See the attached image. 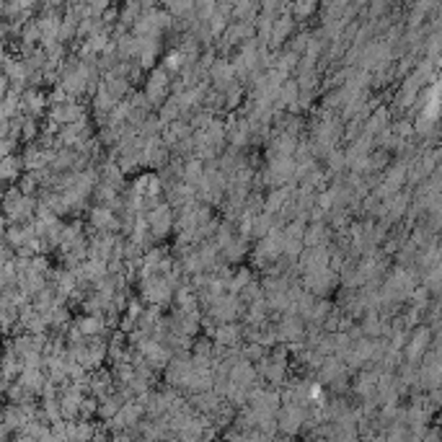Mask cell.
I'll return each mask as SVG.
<instances>
[{"mask_svg":"<svg viewBox=\"0 0 442 442\" xmlns=\"http://www.w3.org/2000/svg\"><path fill=\"white\" fill-rule=\"evenodd\" d=\"M39 200H34V194H26L21 189H8L6 194V222H29L34 220Z\"/></svg>","mask_w":442,"mask_h":442,"instance_id":"1","label":"cell"},{"mask_svg":"<svg viewBox=\"0 0 442 442\" xmlns=\"http://www.w3.org/2000/svg\"><path fill=\"white\" fill-rule=\"evenodd\" d=\"M316 378L324 383L329 391H346L349 380V365L339 354H326L321 367L316 370Z\"/></svg>","mask_w":442,"mask_h":442,"instance_id":"2","label":"cell"},{"mask_svg":"<svg viewBox=\"0 0 442 442\" xmlns=\"http://www.w3.org/2000/svg\"><path fill=\"white\" fill-rule=\"evenodd\" d=\"M246 313V303L241 300V295L235 292H225L215 300L212 305L207 308V318H212L215 324H225V321H238Z\"/></svg>","mask_w":442,"mask_h":442,"instance_id":"3","label":"cell"},{"mask_svg":"<svg viewBox=\"0 0 442 442\" xmlns=\"http://www.w3.org/2000/svg\"><path fill=\"white\" fill-rule=\"evenodd\" d=\"M274 326H277V336H279L282 344H297V341H305L308 321H305L300 313H282Z\"/></svg>","mask_w":442,"mask_h":442,"instance_id":"4","label":"cell"},{"mask_svg":"<svg viewBox=\"0 0 442 442\" xmlns=\"http://www.w3.org/2000/svg\"><path fill=\"white\" fill-rule=\"evenodd\" d=\"M148 225H150L153 238H166L173 228H176V210L168 202H160L155 207L148 210Z\"/></svg>","mask_w":442,"mask_h":442,"instance_id":"5","label":"cell"},{"mask_svg":"<svg viewBox=\"0 0 442 442\" xmlns=\"http://www.w3.org/2000/svg\"><path fill=\"white\" fill-rule=\"evenodd\" d=\"M171 70L163 65V68H155L148 76V83H145V96L150 98L153 106H163L168 101V91H171Z\"/></svg>","mask_w":442,"mask_h":442,"instance_id":"6","label":"cell"},{"mask_svg":"<svg viewBox=\"0 0 442 442\" xmlns=\"http://www.w3.org/2000/svg\"><path fill=\"white\" fill-rule=\"evenodd\" d=\"M49 122H55L57 127L73 125L78 119H86V109L78 98H65V101H57V104H49Z\"/></svg>","mask_w":442,"mask_h":442,"instance_id":"7","label":"cell"},{"mask_svg":"<svg viewBox=\"0 0 442 442\" xmlns=\"http://www.w3.org/2000/svg\"><path fill=\"white\" fill-rule=\"evenodd\" d=\"M339 282V274L334 267H326V269H318L311 272V274H303V287L305 290H311L313 295L318 297H329L332 290L336 287Z\"/></svg>","mask_w":442,"mask_h":442,"instance_id":"8","label":"cell"},{"mask_svg":"<svg viewBox=\"0 0 442 442\" xmlns=\"http://www.w3.org/2000/svg\"><path fill=\"white\" fill-rule=\"evenodd\" d=\"M88 222L93 230H114V233L122 230V217H119L117 210L109 207V205H96V207H91Z\"/></svg>","mask_w":442,"mask_h":442,"instance_id":"9","label":"cell"},{"mask_svg":"<svg viewBox=\"0 0 442 442\" xmlns=\"http://www.w3.org/2000/svg\"><path fill=\"white\" fill-rule=\"evenodd\" d=\"M210 336L215 339V344L217 346H238V344L246 341V332H243V326L238 324V321H225V324H217Z\"/></svg>","mask_w":442,"mask_h":442,"instance_id":"10","label":"cell"},{"mask_svg":"<svg viewBox=\"0 0 442 442\" xmlns=\"http://www.w3.org/2000/svg\"><path fill=\"white\" fill-rule=\"evenodd\" d=\"M49 106V96H44L39 88H24L21 91V109L24 114H29V117H42L44 109Z\"/></svg>","mask_w":442,"mask_h":442,"instance_id":"11","label":"cell"},{"mask_svg":"<svg viewBox=\"0 0 442 442\" xmlns=\"http://www.w3.org/2000/svg\"><path fill=\"white\" fill-rule=\"evenodd\" d=\"M332 243V225L329 220H311L305 228V246H329Z\"/></svg>","mask_w":442,"mask_h":442,"instance_id":"12","label":"cell"},{"mask_svg":"<svg viewBox=\"0 0 442 442\" xmlns=\"http://www.w3.org/2000/svg\"><path fill=\"white\" fill-rule=\"evenodd\" d=\"M26 171V163H24V155H16V153H11V155H3V179L6 181H16L21 179Z\"/></svg>","mask_w":442,"mask_h":442,"instance_id":"13","label":"cell"},{"mask_svg":"<svg viewBox=\"0 0 442 442\" xmlns=\"http://www.w3.org/2000/svg\"><path fill=\"white\" fill-rule=\"evenodd\" d=\"M316 0H292L290 14L295 16V21H305V19H311L316 14Z\"/></svg>","mask_w":442,"mask_h":442,"instance_id":"14","label":"cell"},{"mask_svg":"<svg viewBox=\"0 0 442 442\" xmlns=\"http://www.w3.org/2000/svg\"><path fill=\"white\" fill-rule=\"evenodd\" d=\"M427 344H429V332H419L414 339H411V341H408V349H406L408 359H411V362H416V359H419L421 354H424Z\"/></svg>","mask_w":442,"mask_h":442,"instance_id":"15","label":"cell"},{"mask_svg":"<svg viewBox=\"0 0 442 442\" xmlns=\"http://www.w3.org/2000/svg\"><path fill=\"white\" fill-rule=\"evenodd\" d=\"M251 282H254V279H251V272L249 269H233V274H230V282H228V290L238 295V292L246 290Z\"/></svg>","mask_w":442,"mask_h":442,"instance_id":"16","label":"cell"}]
</instances>
